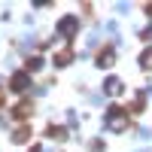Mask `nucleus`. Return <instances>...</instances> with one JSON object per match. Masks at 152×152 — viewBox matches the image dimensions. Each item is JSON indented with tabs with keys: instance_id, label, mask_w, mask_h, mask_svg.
<instances>
[{
	"instance_id": "f257e3e1",
	"label": "nucleus",
	"mask_w": 152,
	"mask_h": 152,
	"mask_svg": "<svg viewBox=\"0 0 152 152\" xmlns=\"http://www.w3.org/2000/svg\"><path fill=\"white\" fill-rule=\"evenodd\" d=\"M107 125H113L116 131H122L125 125H128V119H125V110H119V107H113L110 113H107Z\"/></svg>"
},
{
	"instance_id": "6e6552de",
	"label": "nucleus",
	"mask_w": 152,
	"mask_h": 152,
	"mask_svg": "<svg viewBox=\"0 0 152 152\" xmlns=\"http://www.w3.org/2000/svg\"><path fill=\"white\" fill-rule=\"evenodd\" d=\"M140 64H143L146 70H152V49H146V52H143V58H140Z\"/></svg>"
},
{
	"instance_id": "9b49d317",
	"label": "nucleus",
	"mask_w": 152,
	"mask_h": 152,
	"mask_svg": "<svg viewBox=\"0 0 152 152\" xmlns=\"http://www.w3.org/2000/svg\"><path fill=\"white\" fill-rule=\"evenodd\" d=\"M0 107H3V91H0Z\"/></svg>"
},
{
	"instance_id": "39448f33",
	"label": "nucleus",
	"mask_w": 152,
	"mask_h": 152,
	"mask_svg": "<svg viewBox=\"0 0 152 152\" xmlns=\"http://www.w3.org/2000/svg\"><path fill=\"white\" fill-rule=\"evenodd\" d=\"M9 85H12V88H28V85H31V79H28V73H15Z\"/></svg>"
},
{
	"instance_id": "9d476101",
	"label": "nucleus",
	"mask_w": 152,
	"mask_h": 152,
	"mask_svg": "<svg viewBox=\"0 0 152 152\" xmlns=\"http://www.w3.org/2000/svg\"><path fill=\"white\" fill-rule=\"evenodd\" d=\"M116 88H119V79H107V91H110V94L116 91Z\"/></svg>"
},
{
	"instance_id": "423d86ee",
	"label": "nucleus",
	"mask_w": 152,
	"mask_h": 152,
	"mask_svg": "<svg viewBox=\"0 0 152 152\" xmlns=\"http://www.w3.org/2000/svg\"><path fill=\"white\" fill-rule=\"evenodd\" d=\"M70 61H73V52H70V49H64V52H58V55H55V64H58V67L70 64Z\"/></svg>"
},
{
	"instance_id": "7ed1b4c3",
	"label": "nucleus",
	"mask_w": 152,
	"mask_h": 152,
	"mask_svg": "<svg viewBox=\"0 0 152 152\" xmlns=\"http://www.w3.org/2000/svg\"><path fill=\"white\" fill-rule=\"evenodd\" d=\"M31 100H21V104H15V107H12V116H15V119H28L31 116Z\"/></svg>"
},
{
	"instance_id": "1a4fd4ad",
	"label": "nucleus",
	"mask_w": 152,
	"mask_h": 152,
	"mask_svg": "<svg viewBox=\"0 0 152 152\" xmlns=\"http://www.w3.org/2000/svg\"><path fill=\"white\" fill-rule=\"evenodd\" d=\"M12 140H15V143H24V140H28V128H18L15 134H12Z\"/></svg>"
},
{
	"instance_id": "0eeeda50",
	"label": "nucleus",
	"mask_w": 152,
	"mask_h": 152,
	"mask_svg": "<svg viewBox=\"0 0 152 152\" xmlns=\"http://www.w3.org/2000/svg\"><path fill=\"white\" fill-rule=\"evenodd\" d=\"M43 67V61L40 58H28V64H24V73H34V70H40Z\"/></svg>"
},
{
	"instance_id": "20e7f679",
	"label": "nucleus",
	"mask_w": 152,
	"mask_h": 152,
	"mask_svg": "<svg viewBox=\"0 0 152 152\" xmlns=\"http://www.w3.org/2000/svg\"><path fill=\"white\" fill-rule=\"evenodd\" d=\"M113 58H116V55H113V49L107 46V49H100V55H97V64H100V67H107V64H113Z\"/></svg>"
},
{
	"instance_id": "f03ea898",
	"label": "nucleus",
	"mask_w": 152,
	"mask_h": 152,
	"mask_svg": "<svg viewBox=\"0 0 152 152\" xmlns=\"http://www.w3.org/2000/svg\"><path fill=\"white\" fill-rule=\"evenodd\" d=\"M76 28H79V18H73V15H67V18H61V24H58V34H64L67 40L76 34Z\"/></svg>"
}]
</instances>
